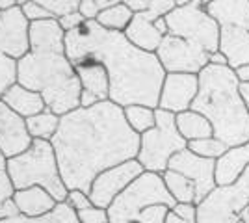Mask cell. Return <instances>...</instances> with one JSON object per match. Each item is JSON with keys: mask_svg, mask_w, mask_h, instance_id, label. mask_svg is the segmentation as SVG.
I'll return each instance as SVG.
<instances>
[{"mask_svg": "<svg viewBox=\"0 0 249 223\" xmlns=\"http://www.w3.org/2000/svg\"><path fill=\"white\" fill-rule=\"evenodd\" d=\"M51 143L67 190L86 193L97 175L138 158L140 153V134L128 127L123 108L112 101L62 116Z\"/></svg>", "mask_w": 249, "mask_h": 223, "instance_id": "1", "label": "cell"}, {"mask_svg": "<svg viewBox=\"0 0 249 223\" xmlns=\"http://www.w3.org/2000/svg\"><path fill=\"white\" fill-rule=\"evenodd\" d=\"M65 52L71 64L91 58L104 65L110 78V101L158 108L166 71L155 52L134 47L121 32L104 30L97 21H84L80 28L65 34Z\"/></svg>", "mask_w": 249, "mask_h": 223, "instance_id": "2", "label": "cell"}, {"mask_svg": "<svg viewBox=\"0 0 249 223\" xmlns=\"http://www.w3.org/2000/svg\"><path fill=\"white\" fill-rule=\"evenodd\" d=\"M17 82L41 93L58 116L80 108L82 86L65 52V32L58 19L32 22L30 52L17 62Z\"/></svg>", "mask_w": 249, "mask_h": 223, "instance_id": "3", "label": "cell"}, {"mask_svg": "<svg viewBox=\"0 0 249 223\" xmlns=\"http://www.w3.org/2000/svg\"><path fill=\"white\" fill-rule=\"evenodd\" d=\"M199 76V93L192 104L194 112L207 117L214 138L229 147L249 141V110L240 97V78L227 65L208 64Z\"/></svg>", "mask_w": 249, "mask_h": 223, "instance_id": "4", "label": "cell"}, {"mask_svg": "<svg viewBox=\"0 0 249 223\" xmlns=\"http://www.w3.org/2000/svg\"><path fill=\"white\" fill-rule=\"evenodd\" d=\"M8 175L15 190H24L30 186H41L58 203L67 197V186L63 182L60 164L51 141L34 139L32 147L21 154L8 158Z\"/></svg>", "mask_w": 249, "mask_h": 223, "instance_id": "5", "label": "cell"}, {"mask_svg": "<svg viewBox=\"0 0 249 223\" xmlns=\"http://www.w3.org/2000/svg\"><path fill=\"white\" fill-rule=\"evenodd\" d=\"M186 147L188 141L177 128L175 114L156 108V125L140 136V153L136 160L145 171L162 175L169 168L171 158Z\"/></svg>", "mask_w": 249, "mask_h": 223, "instance_id": "6", "label": "cell"}, {"mask_svg": "<svg viewBox=\"0 0 249 223\" xmlns=\"http://www.w3.org/2000/svg\"><path fill=\"white\" fill-rule=\"evenodd\" d=\"M151 205H166L173 208L177 201L167 191L164 177L160 173L143 171L126 190L108 206L110 223L138 222L142 210Z\"/></svg>", "mask_w": 249, "mask_h": 223, "instance_id": "7", "label": "cell"}, {"mask_svg": "<svg viewBox=\"0 0 249 223\" xmlns=\"http://www.w3.org/2000/svg\"><path fill=\"white\" fill-rule=\"evenodd\" d=\"M166 22L171 35L196 43L208 54L219 51L221 26L208 15L201 0H192L186 6H177L166 15Z\"/></svg>", "mask_w": 249, "mask_h": 223, "instance_id": "8", "label": "cell"}, {"mask_svg": "<svg viewBox=\"0 0 249 223\" xmlns=\"http://www.w3.org/2000/svg\"><path fill=\"white\" fill-rule=\"evenodd\" d=\"M197 223H249V195L236 182L216 186L197 205Z\"/></svg>", "mask_w": 249, "mask_h": 223, "instance_id": "9", "label": "cell"}, {"mask_svg": "<svg viewBox=\"0 0 249 223\" xmlns=\"http://www.w3.org/2000/svg\"><path fill=\"white\" fill-rule=\"evenodd\" d=\"M156 56L166 73L199 74L210 64V54L203 47L171 34L162 39Z\"/></svg>", "mask_w": 249, "mask_h": 223, "instance_id": "10", "label": "cell"}, {"mask_svg": "<svg viewBox=\"0 0 249 223\" xmlns=\"http://www.w3.org/2000/svg\"><path fill=\"white\" fill-rule=\"evenodd\" d=\"M143 166L138 160H128L123 164H117L110 170L103 171L101 175L95 177V181L91 182L89 188V199L95 206L106 208L123 193L132 182L143 173Z\"/></svg>", "mask_w": 249, "mask_h": 223, "instance_id": "11", "label": "cell"}, {"mask_svg": "<svg viewBox=\"0 0 249 223\" xmlns=\"http://www.w3.org/2000/svg\"><path fill=\"white\" fill-rule=\"evenodd\" d=\"M30 26L21 6L0 11V52L15 62L24 58L30 52Z\"/></svg>", "mask_w": 249, "mask_h": 223, "instance_id": "12", "label": "cell"}, {"mask_svg": "<svg viewBox=\"0 0 249 223\" xmlns=\"http://www.w3.org/2000/svg\"><path fill=\"white\" fill-rule=\"evenodd\" d=\"M177 173H182L190 181L196 184V191H197V205L207 195H210L216 190L218 182H216V160L203 158L194 154L190 149H184L180 153H177L175 156L169 162V168Z\"/></svg>", "mask_w": 249, "mask_h": 223, "instance_id": "13", "label": "cell"}, {"mask_svg": "<svg viewBox=\"0 0 249 223\" xmlns=\"http://www.w3.org/2000/svg\"><path fill=\"white\" fill-rule=\"evenodd\" d=\"M199 93V76L186 73H167L160 89L158 108L171 114L192 110V104Z\"/></svg>", "mask_w": 249, "mask_h": 223, "instance_id": "14", "label": "cell"}, {"mask_svg": "<svg viewBox=\"0 0 249 223\" xmlns=\"http://www.w3.org/2000/svg\"><path fill=\"white\" fill-rule=\"evenodd\" d=\"M34 139L26 127V119L19 116L17 112H13L0 99V149L2 153L8 158H13L24 151H28Z\"/></svg>", "mask_w": 249, "mask_h": 223, "instance_id": "15", "label": "cell"}, {"mask_svg": "<svg viewBox=\"0 0 249 223\" xmlns=\"http://www.w3.org/2000/svg\"><path fill=\"white\" fill-rule=\"evenodd\" d=\"M73 67L80 80L82 91L95 95L101 103L110 101V78L101 62L91 58H82L78 62H73Z\"/></svg>", "mask_w": 249, "mask_h": 223, "instance_id": "16", "label": "cell"}, {"mask_svg": "<svg viewBox=\"0 0 249 223\" xmlns=\"http://www.w3.org/2000/svg\"><path fill=\"white\" fill-rule=\"evenodd\" d=\"M205 8L221 28L249 30V0H214Z\"/></svg>", "mask_w": 249, "mask_h": 223, "instance_id": "17", "label": "cell"}, {"mask_svg": "<svg viewBox=\"0 0 249 223\" xmlns=\"http://www.w3.org/2000/svg\"><path fill=\"white\" fill-rule=\"evenodd\" d=\"M13 203L19 210V216H24V218H41L51 214L58 206V201L41 186L15 190Z\"/></svg>", "mask_w": 249, "mask_h": 223, "instance_id": "18", "label": "cell"}, {"mask_svg": "<svg viewBox=\"0 0 249 223\" xmlns=\"http://www.w3.org/2000/svg\"><path fill=\"white\" fill-rule=\"evenodd\" d=\"M156 19L149 17L145 13H134V19L124 30V37L132 43L134 47L145 51V52H155L158 51L162 39L166 37L164 34L156 28Z\"/></svg>", "mask_w": 249, "mask_h": 223, "instance_id": "19", "label": "cell"}, {"mask_svg": "<svg viewBox=\"0 0 249 223\" xmlns=\"http://www.w3.org/2000/svg\"><path fill=\"white\" fill-rule=\"evenodd\" d=\"M249 166V141L229 147V151L216 160V182L218 186H231Z\"/></svg>", "mask_w": 249, "mask_h": 223, "instance_id": "20", "label": "cell"}, {"mask_svg": "<svg viewBox=\"0 0 249 223\" xmlns=\"http://www.w3.org/2000/svg\"><path fill=\"white\" fill-rule=\"evenodd\" d=\"M219 52L225 54L231 69L249 65V30L221 28Z\"/></svg>", "mask_w": 249, "mask_h": 223, "instance_id": "21", "label": "cell"}, {"mask_svg": "<svg viewBox=\"0 0 249 223\" xmlns=\"http://www.w3.org/2000/svg\"><path fill=\"white\" fill-rule=\"evenodd\" d=\"M2 101L24 119L37 116V114L47 110V104H45V99L41 97V93L28 89L19 82H15L11 87L6 89V93L2 95Z\"/></svg>", "mask_w": 249, "mask_h": 223, "instance_id": "22", "label": "cell"}, {"mask_svg": "<svg viewBox=\"0 0 249 223\" xmlns=\"http://www.w3.org/2000/svg\"><path fill=\"white\" fill-rule=\"evenodd\" d=\"M175 117H177V128H178L180 136L186 139V141H196V139L214 136V130H212L210 121L203 114H199V112L186 110V112L177 114Z\"/></svg>", "mask_w": 249, "mask_h": 223, "instance_id": "23", "label": "cell"}, {"mask_svg": "<svg viewBox=\"0 0 249 223\" xmlns=\"http://www.w3.org/2000/svg\"><path fill=\"white\" fill-rule=\"evenodd\" d=\"M60 121L62 116L54 114L52 110H45L41 114L26 119V127L30 132L32 139H45V141H52V138L56 136L58 128H60Z\"/></svg>", "mask_w": 249, "mask_h": 223, "instance_id": "24", "label": "cell"}, {"mask_svg": "<svg viewBox=\"0 0 249 223\" xmlns=\"http://www.w3.org/2000/svg\"><path fill=\"white\" fill-rule=\"evenodd\" d=\"M164 182H166L167 191L171 193V197L177 203H196L197 205V191L196 184L184 177L182 173H177L173 170H167L162 173Z\"/></svg>", "mask_w": 249, "mask_h": 223, "instance_id": "25", "label": "cell"}, {"mask_svg": "<svg viewBox=\"0 0 249 223\" xmlns=\"http://www.w3.org/2000/svg\"><path fill=\"white\" fill-rule=\"evenodd\" d=\"M132 19H134V11L126 8L124 4H117V6H112L108 10L101 11L99 17H97V22L103 26L104 30L123 34Z\"/></svg>", "mask_w": 249, "mask_h": 223, "instance_id": "26", "label": "cell"}, {"mask_svg": "<svg viewBox=\"0 0 249 223\" xmlns=\"http://www.w3.org/2000/svg\"><path fill=\"white\" fill-rule=\"evenodd\" d=\"M123 112L128 127L140 136L156 125V108L143 106V104H130V106L123 108Z\"/></svg>", "mask_w": 249, "mask_h": 223, "instance_id": "27", "label": "cell"}, {"mask_svg": "<svg viewBox=\"0 0 249 223\" xmlns=\"http://www.w3.org/2000/svg\"><path fill=\"white\" fill-rule=\"evenodd\" d=\"M0 223H80L76 218L71 206H67L65 203H58V206L47 216L41 218H24V216H17V218H11V220H4Z\"/></svg>", "mask_w": 249, "mask_h": 223, "instance_id": "28", "label": "cell"}, {"mask_svg": "<svg viewBox=\"0 0 249 223\" xmlns=\"http://www.w3.org/2000/svg\"><path fill=\"white\" fill-rule=\"evenodd\" d=\"M123 4L134 13H145L153 19L166 17L177 8L175 0H123Z\"/></svg>", "mask_w": 249, "mask_h": 223, "instance_id": "29", "label": "cell"}, {"mask_svg": "<svg viewBox=\"0 0 249 223\" xmlns=\"http://www.w3.org/2000/svg\"><path fill=\"white\" fill-rule=\"evenodd\" d=\"M13 195H15V186L8 171H0V222L19 216V210L13 203Z\"/></svg>", "mask_w": 249, "mask_h": 223, "instance_id": "30", "label": "cell"}, {"mask_svg": "<svg viewBox=\"0 0 249 223\" xmlns=\"http://www.w3.org/2000/svg\"><path fill=\"white\" fill-rule=\"evenodd\" d=\"M188 149H190L194 154H197V156L210 158V160H218L229 151V145L227 143H223L221 139L210 136V138L188 141Z\"/></svg>", "mask_w": 249, "mask_h": 223, "instance_id": "31", "label": "cell"}, {"mask_svg": "<svg viewBox=\"0 0 249 223\" xmlns=\"http://www.w3.org/2000/svg\"><path fill=\"white\" fill-rule=\"evenodd\" d=\"M32 2L43 6L54 19H60L67 13L78 11V4H80V0H32Z\"/></svg>", "mask_w": 249, "mask_h": 223, "instance_id": "32", "label": "cell"}, {"mask_svg": "<svg viewBox=\"0 0 249 223\" xmlns=\"http://www.w3.org/2000/svg\"><path fill=\"white\" fill-rule=\"evenodd\" d=\"M17 82V62L0 52V99L6 89Z\"/></svg>", "mask_w": 249, "mask_h": 223, "instance_id": "33", "label": "cell"}, {"mask_svg": "<svg viewBox=\"0 0 249 223\" xmlns=\"http://www.w3.org/2000/svg\"><path fill=\"white\" fill-rule=\"evenodd\" d=\"M169 206L166 205H151L145 210H142L138 222L140 223H166L167 214H169Z\"/></svg>", "mask_w": 249, "mask_h": 223, "instance_id": "34", "label": "cell"}, {"mask_svg": "<svg viewBox=\"0 0 249 223\" xmlns=\"http://www.w3.org/2000/svg\"><path fill=\"white\" fill-rule=\"evenodd\" d=\"M76 218L80 223H110V218H108V210L106 208H101V206H88L84 210H78L76 212Z\"/></svg>", "mask_w": 249, "mask_h": 223, "instance_id": "35", "label": "cell"}, {"mask_svg": "<svg viewBox=\"0 0 249 223\" xmlns=\"http://www.w3.org/2000/svg\"><path fill=\"white\" fill-rule=\"evenodd\" d=\"M65 205L67 206H71L74 212H78V210H84V208H88V206H91L93 203L89 199V195L82 190H69L67 193V197H65Z\"/></svg>", "mask_w": 249, "mask_h": 223, "instance_id": "36", "label": "cell"}, {"mask_svg": "<svg viewBox=\"0 0 249 223\" xmlns=\"http://www.w3.org/2000/svg\"><path fill=\"white\" fill-rule=\"evenodd\" d=\"M22 8V13L26 15V19L30 22H37V21H47V19H54L49 11L45 10L43 6H39V4H36V2H32V0H28L24 6H21Z\"/></svg>", "mask_w": 249, "mask_h": 223, "instance_id": "37", "label": "cell"}, {"mask_svg": "<svg viewBox=\"0 0 249 223\" xmlns=\"http://www.w3.org/2000/svg\"><path fill=\"white\" fill-rule=\"evenodd\" d=\"M171 210H173L177 216H180L182 220L197 222V205H196V203H177Z\"/></svg>", "mask_w": 249, "mask_h": 223, "instance_id": "38", "label": "cell"}, {"mask_svg": "<svg viewBox=\"0 0 249 223\" xmlns=\"http://www.w3.org/2000/svg\"><path fill=\"white\" fill-rule=\"evenodd\" d=\"M58 22H60V26L63 28V32L69 34V32H73V30H76V28H80V26H82L84 17L78 13V11H73V13H67V15L60 17Z\"/></svg>", "mask_w": 249, "mask_h": 223, "instance_id": "39", "label": "cell"}, {"mask_svg": "<svg viewBox=\"0 0 249 223\" xmlns=\"http://www.w3.org/2000/svg\"><path fill=\"white\" fill-rule=\"evenodd\" d=\"M78 13L84 17V21H97L101 10H99V6H97L95 0H80V4H78Z\"/></svg>", "mask_w": 249, "mask_h": 223, "instance_id": "40", "label": "cell"}, {"mask_svg": "<svg viewBox=\"0 0 249 223\" xmlns=\"http://www.w3.org/2000/svg\"><path fill=\"white\" fill-rule=\"evenodd\" d=\"M210 65H219V67L227 65V67H229V62H227V58H225V54L218 51V52L210 54Z\"/></svg>", "mask_w": 249, "mask_h": 223, "instance_id": "41", "label": "cell"}, {"mask_svg": "<svg viewBox=\"0 0 249 223\" xmlns=\"http://www.w3.org/2000/svg\"><path fill=\"white\" fill-rule=\"evenodd\" d=\"M236 184H238L240 188H242V190H244L249 195V166L246 168V171H244V173H242V175L238 177Z\"/></svg>", "mask_w": 249, "mask_h": 223, "instance_id": "42", "label": "cell"}, {"mask_svg": "<svg viewBox=\"0 0 249 223\" xmlns=\"http://www.w3.org/2000/svg\"><path fill=\"white\" fill-rule=\"evenodd\" d=\"M240 97L249 110V82H240Z\"/></svg>", "mask_w": 249, "mask_h": 223, "instance_id": "43", "label": "cell"}, {"mask_svg": "<svg viewBox=\"0 0 249 223\" xmlns=\"http://www.w3.org/2000/svg\"><path fill=\"white\" fill-rule=\"evenodd\" d=\"M97 2V6H99V10H108V8H112V6H117V4H123V0H95Z\"/></svg>", "mask_w": 249, "mask_h": 223, "instance_id": "44", "label": "cell"}, {"mask_svg": "<svg viewBox=\"0 0 249 223\" xmlns=\"http://www.w3.org/2000/svg\"><path fill=\"white\" fill-rule=\"evenodd\" d=\"M166 223H197V222H188V220H182V218H180V216H177L173 210H169Z\"/></svg>", "mask_w": 249, "mask_h": 223, "instance_id": "45", "label": "cell"}, {"mask_svg": "<svg viewBox=\"0 0 249 223\" xmlns=\"http://www.w3.org/2000/svg\"><path fill=\"white\" fill-rule=\"evenodd\" d=\"M236 74H238L240 82H249V65L238 67V69H236Z\"/></svg>", "mask_w": 249, "mask_h": 223, "instance_id": "46", "label": "cell"}, {"mask_svg": "<svg viewBox=\"0 0 249 223\" xmlns=\"http://www.w3.org/2000/svg\"><path fill=\"white\" fill-rule=\"evenodd\" d=\"M19 6V0H0V11L10 10V8H15Z\"/></svg>", "mask_w": 249, "mask_h": 223, "instance_id": "47", "label": "cell"}, {"mask_svg": "<svg viewBox=\"0 0 249 223\" xmlns=\"http://www.w3.org/2000/svg\"><path fill=\"white\" fill-rule=\"evenodd\" d=\"M6 168H8V156L0 149V171H6Z\"/></svg>", "mask_w": 249, "mask_h": 223, "instance_id": "48", "label": "cell"}, {"mask_svg": "<svg viewBox=\"0 0 249 223\" xmlns=\"http://www.w3.org/2000/svg\"><path fill=\"white\" fill-rule=\"evenodd\" d=\"M177 2V6H186V4H190L192 0H175Z\"/></svg>", "mask_w": 249, "mask_h": 223, "instance_id": "49", "label": "cell"}, {"mask_svg": "<svg viewBox=\"0 0 249 223\" xmlns=\"http://www.w3.org/2000/svg\"><path fill=\"white\" fill-rule=\"evenodd\" d=\"M210 2H214V0H201V4H203V6H207V4H210Z\"/></svg>", "mask_w": 249, "mask_h": 223, "instance_id": "50", "label": "cell"}, {"mask_svg": "<svg viewBox=\"0 0 249 223\" xmlns=\"http://www.w3.org/2000/svg\"><path fill=\"white\" fill-rule=\"evenodd\" d=\"M128 223H140V222H128Z\"/></svg>", "mask_w": 249, "mask_h": 223, "instance_id": "51", "label": "cell"}]
</instances>
